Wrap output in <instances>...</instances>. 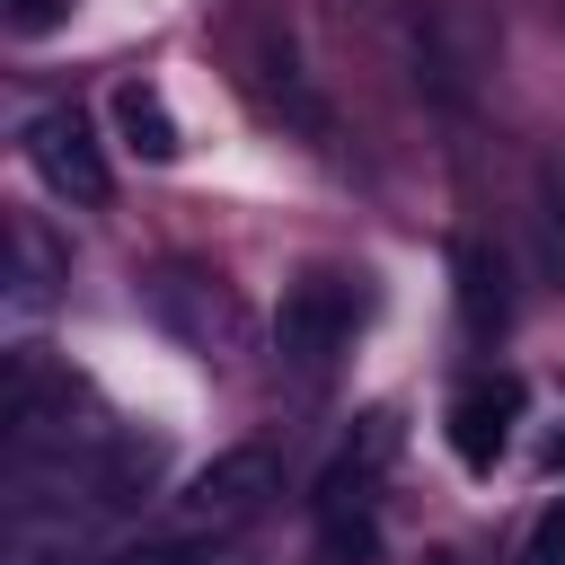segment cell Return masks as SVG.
<instances>
[{"mask_svg": "<svg viewBox=\"0 0 565 565\" xmlns=\"http://www.w3.org/2000/svg\"><path fill=\"white\" fill-rule=\"evenodd\" d=\"M353 318H362V300H353L344 274H300V282L282 291V309H274V353H282L300 380H327L335 353L353 344Z\"/></svg>", "mask_w": 565, "mask_h": 565, "instance_id": "1", "label": "cell"}, {"mask_svg": "<svg viewBox=\"0 0 565 565\" xmlns=\"http://www.w3.org/2000/svg\"><path fill=\"white\" fill-rule=\"evenodd\" d=\"M274 494H282L274 450H265V441H238V450H221L212 468H194V477H185L177 521H185V530H238V521H256Z\"/></svg>", "mask_w": 565, "mask_h": 565, "instance_id": "2", "label": "cell"}, {"mask_svg": "<svg viewBox=\"0 0 565 565\" xmlns=\"http://www.w3.org/2000/svg\"><path fill=\"white\" fill-rule=\"evenodd\" d=\"M512 424H521V380H477V388H459L450 397V450H459V468H494L503 450H512Z\"/></svg>", "mask_w": 565, "mask_h": 565, "instance_id": "5", "label": "cell"}, {"mask_svg": "<svg viewBox=\"0 0 565 565\" xmlns=\"http://www.w3.org/2000/svg\"><path fill=\"white\" fill-rule=\"evenodd\" d=\"M547 468H556V477H565V433H556V441H547Z\"/></svg>", "mask_w": 565, "mask_h": 565, "instance_id": "11", "label": "cell"}, {"mask_svg": "<svg viewBox=\"0 0 565 565\" xmlns=\"http://www.w3.org/2000/svg\"><path fill=\"white\" fill-rule=\"evenodd\" d=\"M521 565H565V503H547V521L530 530V556Z\"/></svg>", "mask_w": 565, "mask_h": 565, "instance_id": "9", "label": "cell"}, {"mask_svg": "<svg viewBox=\"0 0 565 565\" xmlns=\"http://www.w3.org/2000/svg\"><path fill=\"white\" fill-rule=\"evenodd\" d=\"M388 459H397V415L380 406V415H362V424H353V433L335 441V459L318 468V486H309V503H318V521H344V512H362Z\"/></svg>", "mask_w": 565, "mask_h": 565, "instance_id": "4", "label": "cell"}, {"mask_svg": "<svg viewBox=\"0 0 565 565\" xmlns=\"http://www.w3.org/2000/svg\"><path fill=\"white\" fill-rule=\"evenodd\" d=\"M450 274H459V327H468V335H503V318H512V291H503V256H494L486 238H459Z\"/></svg>", "mask_w": 565, "mask_h": 565, "instance_id": "6", "label": "cell"}, {"mask_svg": "<svg viewBox=\"0 0 565 565\" xmlns=\"http://www.w3.org/2000/svg\"><path fill=\"white\" fill-rule=\"evenodd\" d=\"M79 0H0V18L18 26V35H44V26H62Z\"/></svg>", "mask_w": 565, "mask_h": 565, "instance_id": "8", "label": "cell"}, {"mask_svg": "<svg viewBox=\"0 0 565 565\" xmlns=\"http://www.w3.org/2000/svg\"><path fill=\"white\" fill-rule=\"evenodd\" d=\"M115 132H124V150H141L150 168H168V159L185 150V132H177V115H168V97H159L150 79H124V88H115Z\"/></svg>", "mask_w": 565, "mask_h": 565, "instance_id": "7", "label": "cell"}, {"mask_svg": "<svg viewBox=\"0 0 565 565\" xmlns=\"http://www.w3.org/2000/svg\"><path fill=\"white\" fill-rule=\"evenodd\" d=\"M26 159H35V177H44L62 203H106V194H115L106 150H97V132H88L79 106H35V115H26Z\"/></svg>", "mask_w": 565, "mask_h": 565, "instance_id": "3", "label": "cell"}, {"mask_svg": "<svg viewBox=\"0 0 565 565\" xmlns=\"http://www.w3.org/2000/svg\"><path fill=\"white\" fill-rule=\"evenodd\" d=\"M106 565H194L185 547H124V556H106Z\"/></svg>", "mask_w": 565, "mask_h": 565, "instance_id": "10", "label": "cell"}]
</instances>
